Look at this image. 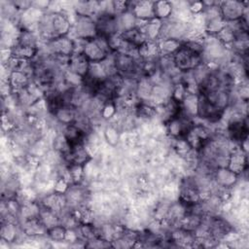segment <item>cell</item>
Listing matches in <instances>:
<instances>
[{"mask_svg": "<svg viewBox=\"0 0 249 249\" xmlns=\"http://www.w3.org/2000/svg\"><path fill=\"white\" fill-rule=\"evenodd\" d=\"M204 45L196 40L182 43L179 49L172 54L175 68L180 72L196 70L202 64Z\"/></svg>", "mask_w": 249, "mask_h": 249, "instance_id": "1", "label": "cell"}, {"mask_svg": "<svg viewBox=\"0 0 249 249\" xmlns=\"http://www.w3.org/2000/svg\"><path fill=\"white\" fill-rule=\"evenodd\" d=\"M41 34L50 42L59 37H64L71 29V23L65 15L52 12L44 15L39 21Z\"/></svg>", "mask_w": 249, "mask_h": 249, "instance_id": "2", "label": "cell"}, {"mask_svg": "<svg viewBox=\"0 0 249 249\" xmlns=\"http://www.w3.org/2000/svg\"><path fill=\"white\" fill-rule=\"evenodd\" d=\"M82 53L87 56L90 63H99L106 59L112 53L108 40L96 36L93 39L85 41Z\"/></svg>", "mask_w": 249, "mask_h": 249, "instance_id": "3", "label": "cell"}, {"mask_svg": "<svg viewBox=\"0 0 249 249\" xmlns=\"http://www.w3.org/2000/svg\"><path fill=\"white\" fill-rule=\"evenodd\" d=\"M114 64L117 73L124 79L132 78L139 73L140 62L130 53L115 52L113 54Z\"/></svg>", "mask_w": 249, "mask_h": 249, "instance_id": "4", "label": "cell"}, {"mask_svg": "<svg viewBox=\"0 0 249 249\" xmlns=\"http://www.w3.org/2000/svg\"><path fill=\"white\" fill-rule=\"evenodd\" d=\"M97 36L109 39L120 33L118 16L113 13H99L95 19Z\"/></svg>", "mask_w": 249, "mask_h": 249, "instance_id": "5", "label": "cell"}, {"mask_svg": "<svg viewBox=\"0 0 249 249\" xmlns=\"http://www.w3.org/2000/svg\"><path fill=\"white\" fill-rule=\"evenodd\" d=\"M225 110L215 105L212 101H210L205 95L198 94L197 102H196V115L208 122H218Z\"/></svg>", "mask_w": 249, "mask_h": 249, "instance_id": "6", "label": "cell"}, {"mask_svg": "<svg viewBox=\"0 0 249 249\" xmlns=\"http://www.w3.org/2000/svg\"><path fill=\"white\" fill-rule=\"evenodd\" d=\"M244 4L239 1H223L218 3L220 15L224 21L231 22L243 18L246 10Z\"/></svg>", "mask_w": 249, "mask_h": 249, "instance_id": "7", "label": "cell"}, {"mask_svg": "<svg viewBox=\"0 0 249 249\" xmlns=\"http://www.w3.org/2000/svg\"><path fill=\"white\" fill-rule=\"evenodd\" d=\"M194 151L200 152L211 140L209 130L202 124H194L184 138Z\"/></svg>", "mask_w": 249, "mask_h": 249, "instance_id": "8", "label": "cell"}, {"mask_svg": "<svg viewBox=\"0 0 249 249\" xmlns=\"http://www.w3.org/2000/svg\"><path fill=\"white\" fill-rule=\"evenodd\" d=\"M74 28L76 35L80 40L88 41L97 36L95 19H93L92 17L77 14Z\"/></svg>", "mask_w": 249, "mask_h": 249, "instance_id": "9", "label": "cell"}, {"mask_svg": "<svg viewBox=\"0 0 249 249\" xmlns=\"http://www.w3.org/2000/svg\"><path fill=\"white\" fill-rule=\"evenodd\" d=\"M52 54L55 56H71L75 53V42L67 36L59 37L49 42Z\"/></svg>", "mask_w": 249, "mask_h": 249, "instance_id": "10", "label": "cell"}, {"mask_svg": "<svg viewBox=\"0 0 249 249\" xmlns=\"http://www.w3.org/2000/svg\"><path fill=\"white\" fill-rule=\"evenodd\" d=\"M67 65L72 74L82 79L88 73L90 61L82 52H76L69 57Z\"/></svg>", "mask_w": 249, "mask_h": 249, "instance_id": "11", "label": "cell"}, {"mask_svg": "<svg viewBox=\"0 0 249 249\" xmlns=\"http://www.w3.org/2000/svg\"><path fill=\"white\" fill-rule=\"evenodd\" d=\"M228 132L232 141L242 144L247 140L248 124L246 119L231 120L228 125Z\"/></svg>", "mask_w": 249, "mask_h": 249, "instance_id": "12", "label": "cell"}, {"mask_svg": "<svg viewBox=\"0 0 249 249\" xmlns=\"http://www.w3.org/2000/svg\"><path fill=\"white\" fill-rule=\"evenodd\" d=\"M120 34L123 40L134 49H138L147 40L143 28L137 25L124 30Z\"/></svg>", "mask_w": 249, "mask_h": 249, "instance_id": "13", "label": "cell"}, {"mask_svg": "<svg viewBox=\"0 0 249 249\" xmlns=\"http://www.w3.org/2000/svg\"><path fill=\"white\" fill-rule=\"evenodd\" d=\"M247 156L246 152L242 151H236L229 156L228 160V165L226 166L229 168L231 172H233L236 175H239L243 171L247 169Z\"/></svg>", "mask_w": 249, "mask_h": 249, "instance_id": "14", "label": "cell"}, {"mask_svg": "<svg viewBox=\"0 0 249 249\" xmlns=\"http://www.w3.org/2000/svg\"><path fill=\"white\" fill-rule=\"evenodd\" d=\"M129 11L136 18L149 20L154 18V2L150 1H138L132 4V8Z\"/></svg>", "mask_w": 249, "mask_h": 249, "instance_id": "15", "label": "cell"}, {"mask_svg": "<svg viewBox=\"0 0 249 249\" xmlns=\"http://www.w3.org/2000/svg\"><path fill=\"white\" fill-rule=\"evenodd\" d=\"M172 13V5L166 1L154 2V17L160 20L167 19Z\"/></svg>", "mask_w": 249, "mask_h": 249, "instance_id": "16", "label": "cell"}, {"mask_svg": "<svg viewBox=\"0 0 249 249\" xmlns=\"http://www.w3.org/2000/svg\"><path fill=\"white\" fill-rule=\"evenodd\" d=\"M47 234L53 241H63L66 238V228L63 225H55L47 230Z\"/></svg>", "mask_w": 249, "mask_h": 249, "instance_id": "17", "label": "cell"}, {"mask_svg": "<svg viewBox=\"0 0 249 249\" xmlns=\"http://www.w3.org/2000/svg\"><path fill=\"white\" fill-rule=\"evenodd\" d=\"M135 112L140 118L150 119L157 114V109L144 102H138V104L135 107Z\"/></svg>", "mask_w": 249, "mask_h": 249, "instance_id": "18", "label": "cell"}]
</instances>
